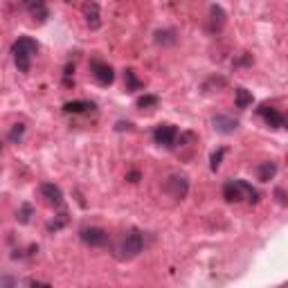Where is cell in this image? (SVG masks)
<instances>
[{"mask_svg": "<svg viewBox=\"0 0 288 288\" xmlns=\"http://www.w3.org/2000/svg\"><path fill=\"white\" fill-rule=\"evenodd\" d=\"M72 72H74V66H72V63H68V66H66V72H63V74H66V77H70Z\"/></svg>", "mask_w": 288, "mask_h": 288, "instance_id": "f1b7e54d", "label": "cell"}, {"mask_svg": "<svg viewBox=\"0 0 288 288\" xmlns=\"http://www.w3.org/2000/svg\"><path fill=\"white\" fill-rule=\"evenodd\" d=\"M41 196L48 198L50 205H61L63 203V192L54 183H43L41 185Z\"/></svg>", "mask_w": 288, "mask_h": 288, "instance_id": "7c38bea8", "label": "cell"}, {"mask_svg": "<svg viewBox=\"0 0 288 288\" xmlns=\"http://www.w3.org/2000/svg\"><path fill=\"white\" fill-rule=\"evenodd\" d=\"M275 196H277V201H279L281 205H286V203H288V201H286V192H284L281 187H277V189H275Z\"/></svg>", "mask_w": 288, "mask_h": 288, "instance_id": "484cf974", "label": "cell"}, {"mask_svg": "<svg viewBox=\"0 0 288 288\" xmlns=\"http://www.w3.org/2000/svg\"><path fill=\"white\" fill-rule=\"evenodd\" d=\"M23 135H25V124H14L12 131H9V140L16 144L23 140Z\"/></svg>", "mask_w": 288, "mask_h": 288, "instance_id": "cb8c5ba5", "label": "cell"}, {"mask_svg": "<svg viewBox=\"0 0 288 288\" xmlns=\"http://www.w3.org/2000/svg\"><path fill=\"white\" fill-rule=\"evenodd\" d=\"M90 72H92V77H95V81L99 83V86H110V83L115 81L113 68H110L106 61H99V59H92L90 61Z\"/></svg>", "mask_w": 288, "mask_h": 288, "instance_id": "5b68a950", "label": "cell"}, {"mask_svg": "<svg viewBox=\"0 0 288 288\" xmlns=\"http://www.w3.org/2000/svg\"><path fill=\"white\" fill-rule=\"evenodd\" d=\"M115 128H117V131H131L133 124L131 122H117V126H115Z\"/></svg>", "mask_w": 288, "mask_h": 288, "instance_id": "4316f807", "label": "cell"}, {"mask_svg": "<svg viewBox=\"0 0 288 288\" xmlns=\"http://www.w3.org/2000/svg\"><path fill=\"white\" fill-rule=\"evenodd\" d=\"M66 3H72V0H66Z\"/></svg>", "mask_w": 288, "mask_h": 288, "instance_id": "1f68e13d", "label": "cell"}, {"mask_svg": "<svg viewBox=\"0 0 288 288\" xmlns=\"http://www.w3.org/2000/svg\"><path fill=\"white\" fill-rule=\"evenodd\" d=\"M95 108L92 101H86V99H77V101H66L63 104V113L68 115H81V113H90Z\"/></svg>", "mask_w": 288, "mask_h": 288, "instance_id": "5bb4252c", "label": "cell"}, {"mask_svg": "<svg viewBox=\"0 0 288 288\" xmlns=\"http://www.w3.org/2000/svg\"><path fill=\"white\" fill-rule=\"evenodd\" d=\"M124 83H126V92H135V90H140V88L144 86L140 79H137L135 70H131V68L124 70Z\"/></svg>", "mask_w": 288, "mask_h": 288, "instance_id": "e0dca14e", "label": "cell"}, {"mask_svg": "<svg viewBox=\"0 0 288 288\" xmlns=\"http://www.w3.org/2000/svg\"><path fill=\"white\" fill-rule=\"evenodd\" d=\"M68 221H70L68 212H61V214H57V216L52 218V221H48L45 230H48V232H59V230H63V227L68 225Z\"/></svg>", "mask_w": 288, "mask_h": 288, "instance_id": "d6986e66", "label": "cell"}, {"mask_svg": "<svg viewBox=\"0 0 288 288\" xmlns=\"http://www.w3.org/2000/svg\"><path fill=\"white\" fill-rule=\"evenodd\" d=\"M223 156H225V149H216L214 153L210 156V169L212 171H218V167H221V162H223Z\"/></svg>", "mask_w": 288, "mask_h": 288, "instance_id": "603a6c76", "label": "cell"}, {"mask_svg": "<svg viewBox=\"0 0 288 288\" xmlns=\"http://www.w3.org/2000/svg\"><path fill=\"white\" fill-rule=\"evenodd\" d=\"M30 286H50V281H41V279H27Z\"/></svg>", "mask_w": 288, "mask_h": 288, "instance_id": "83f0119b", "label": "cell"}, {"mask_svg": "<svg viewBox=\"0 0 288 288\" xmlns=\"http://www.w3.org/2000/svg\"><path fill=\"white\" fill-rule=\"evenodd\" d=\"M162 189H165L171 198L183 201V198H187V194H189V180H187V176H183V174H171L169 178L165 180Z\"/></svg>", "mask_w": 288, "mask_h": 288, "instance_id": "3957f363", "label": "cell"}, {"mask_svg": "<svg viewBox=\"0 0 288 288\" xmlns=\"http://www.w3.org/2000/svg\"><path fill=\"white\" fill-rule=\"evenodd\" d=\"M39 52V43L30 36H21L16 43L12 45V54H14V63L21 72H30L32 68V57Z\"/></svg>", "mask_w": 288, "mask_h": 288, "instance_id": "6da1fadb", "label": "cell"}, {"mask_svg": "<svg viewBox=\"0 0 288 288\" xmlns=\"http://www.w3.org/2000/svg\"><path fill=\"white\" fill-rule=\"evenodd\" d=\"M0 284H16V279H12V277H3V279H0Z\"/></svg>", "mask_w": 288, "mask_h": 288, "instance_id": "f546056e", "label": "cell"}, {"mask_svg": "<svg viewBox=\"0 0 288 288\" xmlns=\"http://www.w3.org/2000/svg\"><path fill=\"white\" fill-rule=\"evenodd\" d=\"M79 236H81V241L86 245H90V248H101V245L108 243V234H106L101 227H95V225L81 227V230H79Z\"/></svg>", "mask_w": 288, "mask_h": 288, "instance_id": "277c9868", "label": "cell"}, {"mask_svg": "<svg viewBox=\"0 0 288 288\" xmlns=\"http://www.w3.org/2000/svg\"><path fill=\"white\" fill-rule=\"evenodd\" d=\"M140 178H142L140 171H128V174H126V180H128V183H140Z\"/></svg>", "mask_w": 288, "mask_h": 288, "instance_id": "d4e9b609", "label": "cell"}, {"mask_svg": "<svg viewBox=\"0 0 288 288\" xmlns=\"http://www.w3.org/2000/svg\"><path fill=\"white\" fill-rule=\"evenodd\" d=\"M32 214H34V207H32L30 203H23L21 210H18V214H16V221L23 223V225H27V223H30V218H32Z\"/></svg>", "mask_w": 288, "mask_h": 288, "instance_id": "44dd1931", "label": "cell"}, {"mask_svg": "<svg viewBox=\"0 0 288 288\" xmlns=\"http://www.w3.org/2000/svg\"><path fill=\"white\" fill-rule=\"evenodd\" d=\"M212 126H214L216 133L230 135V133H234L236 128H239V122H236L234 117H230V115H216V117L212 119Z\"/></svg>", "mask_w": 288, "mask_h": 288, "instance_id": "9c48e42d", "label": "cell"}, {"mask_svg": "<svg viewBox=\"0 0 288 288\" xmlns=\"http://www.w3.org/2000/svg\"><path fill=\"white\" fill-rule=\"evenodd\" d=\"M225 12H223V7H218V5H212L210 7V23H207V30L210 32H221L223 25H225Z\"/></svg>", "mask_w": 288, "mask_h": 288, "instance_id": "4fadbf2b", "label": "cell"}, {"mask_svg": "<svg viewBox=\"0 0 288 288\" xmlns=\"http://www.w3.org/2000/svg\"><path fill=\"white\" fill-rule=\"evenodd\" d=\"M153 140H156V144H160V147L171 149L176 144V140H178V128L171 126V124H160L153 131Z\"/></svg>", "mask_w": 288, "mask_h": 288, "instance_id": "8992f818", "label": "cell"}, {"mask_svg": "<svg viewBox=\"0 0 288 288\" xmlns=\"http://www.w3.org/2000/svg\"><path fill=\"white\" fill-rule=\"evenodd\" d=\"M257 113L261 115L263 122H266L270 128H284V126H286V117H284V115H281L277 108H272V106L261 104V106L257 108Z\"/></svg>", "mask_w": 288, "mask_h": 288, "instance_id": "ba28073f", "label": "cell"}, {"mask_svg": "<svg viewBox=\"0 0 288 288\" xmlns=\"http://www.w3.org/2000/svg\"><path fill=\"white\" fill-rule=\"evenodd\" d=\"M176 41H178V32L176 30H158L156 32V43L162 45V48H169V45H176Z\"/></svg>", "mask_w": 288, "mask_h": 288, "instance_id": "9a60e30c", "label": "cell"}, {"mask_svg": "<svg viewBox=\"0 0 288 288\" xmlns=\"http://www.w3.org/2000/svg\"><path fill=\"white\" fill-rule=\"evenodd\" d=\"M160 104V97L158 95H142L137 97V108H156Z\"/></svg>", "mask_w": 288, "mask_h": 288, "instance_id": "7402d4cb", "label": "cell"}, {"mask_svg": "<svg viewBox=\"0 0 288 288\" xmlns=\"http://www.w3.org/2000/svg\"><path fill=\"white\" fill-rule=\"evenodd\" d=\"M25 9L32 14V18L39 21V23H45L50 18V12H48L45 0H25Z\"/></svg>", "mask_w": 288, "mask_h": 288, "instance_id": "30bf717a", "label": "cell"}, {"mask_svg": "<svg viewBox=\"0 0 288 288\" xmlns=\"http://www.w3.org/2000/svg\"><path fill=\"white\" fill-rule=\"evenodd\" d=\"M223 198L227 203H239L243 201V189H241V180H230L223 185Z\"/></svg>", "mask_w": 288, "mask_h": 288, "instance_id": "8fae6325", "label": "cell"}, {"mask_svg": "<svg viewBox=\"0 0 288 288\" xmlns=\"http://www.w3.org/2000/svg\"><path fill=\"white\" fill-rule=\"evenodd\" d=\"M257 176H259L261 183H270V180L277 176V165L275 162H261V165L257 167Z\"/></svg>", "mask_w": 288, "mask_h": 288, "instance_id": "2e32d148", "label": "cell"}, {"mask_svg": "<svg viewBox=\"0 0 288 288\" xmlns=\"http://www.w3.org/2000/svg\"><path fill=\"white\" fill-rule=\"evenodd\" d=\"M234 104L236 108H248L252 104V92L245 90V88H236L234 90Z\"/></svg>", "mask_w": 288, "mask_h": 288, "instance_id": "ac0fdd59", "label": "cell"}, {"mask_svg": "<svg viewBox=\"0 0 288 288\" xmlns=\"http://www.w3.org/2000/svg\"><path fill=\"white\" fill-rule=\"evenodd\" d=\"M241 189H243V198H245V201H248L250 205H257L259 198H261V194H259L250 183H245V180H241Z\"/></svg>", "mask_w": 288, "mask_h": 288, "instance_id": "ffe728a7", "label": "cell"}, {"mask_svg": "<svg viewBox=\"0 0 288 288\" xmlns=\"http://www.w3.org/2000/svg\"><path fill=\"white\" fill-rule=\"evenodd\" d=\"M0 151H3V142H0Z\"/></svg>", "mask_w": 288, "mask_h": 288, "instance_id": "4dcf8cb0", "label": "cell"}, {"mask_svg": "<svg viewBox=\"0 0 288 288\" xmlns=\"http://www.w3.org/2000/svg\"><path fill=\"white\" fill-rule=\"evenodd\" d=\"M142 248H144V236L137 230H131L119 241L117 250H115V257L122 259V261H131V259H135L142 252Z\"/></svg>", "mask_w": 288, "mask_h": 288, "instance_id": "7a4b0ae2", "label": "cell"}, {"mask_svg": "<svg viewBox=\"0 0 288 288\" xmlns=\"http://www.w3.org/2000/svg\"><path fill=\"white\" fill-rule=\"evenodd\" d=\"M81 14H83L86 25L90 27V30H99L101 27V9L95 0H86V3L81 5Z\"/></svg>", "mask_w": 288, "mask_h": 288, "instance_id": "52a82bcc", "label": "cell"}]
</instances>
